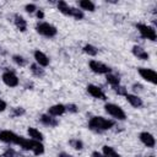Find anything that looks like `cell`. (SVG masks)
I'll use <instances>...</instances> for the list:
<instances>
[{
	"mask_svg": "<svg viewBox=\"0 0 157 157\" xmlns=\"http://www.w3.org/2000/svg\"><path fill=\"white\" fill-rule=\"evenodd\" d=\"M114 120L107 119L104 117H92L88 120V129L94 132H103L114 126Z\"/></svg>",
	"mask_w": 157,
	"mask_h": 157,
	"instance_id": "6da1fadb",
	"label": "cell"
},
{
	"mask_svg": "<svg viewBox=\"0 0 157 157\" xmlns=\"http://www.w3.org/2000/svg\"><path fill=\"white\" fill-rule=\"evenodd\" d=\"M36 31H37L38 34H40L43 37H47V38H53L58 33V29H56L55 26H53L49 22H44V21L38 22L36 25Z\"/></svg>",
	"mask_w": 157,
	"mask_h": 157,
	"instance_id": "7a4b0ae2",
	"label": "cell"
},
{
	"mask_svg": "<svg viewBox=\"0 0 157 157\" xmlns=\"http://www.w3.org/2000/svg\"><path fill=\"white\" fill-rule=\"evenodd\" d=\"M104 109H105V112H107L110 117H113V118L117 119V120H125V119H126L125 112H124L123 108L119 107L118 104H114V103H105V104H104Z\"/></svg>",
	"mask_w": 157,
	"mask_h": 157,
	"instance_id": "3957f363",
	"label": "cell"
},
{
	"mask_svg": "<svg viewBox=\"0 0 157 157\" xmlns=\"http://www.w3.org/2000/svg\"><path fill=\"white\" fill-rule=\"evenodd\" d=\"M136 28H137V31H139V33L142 38H146V39H150V40H156L157 33H156V29L152 26H148V25H145V23H136Z\"/></svg>",
	"mask_w": 157,
	"mask_h": 157,
	"instance_id": "277c9868",
	"label": "cell"
},
{
	"mask_svg": "<svg viewBox=\"0 0 157 157\" xmlns=\"http://www.w3.org/2000/svg\"><path fill=\"white\" fill-rule=\"evenodd\" d=\"M88 66H90L92 72L98 74V75H107V74L112 72V69L108 65H105V64H103L98 60H91L88 63Z\"/></svg>",
	"mask_w": 157,
	"mask_h": 157,
	"instance_id": "5b68a950",
	"label": "cell"
},
{
	"mask_svg": "<svg viewBox=\"0 0 157 157\" xmlns=\"http://www.w3.org/2000/svg\"><path fill=\"white\" fill-rule=\"evenodd\" d=\"M21 136L11 130H0V141L11 145H18Z\"/></svg>",
	"mask_w": 157,
	"mask_h": 157,
	"instance_id": "8992f818",
	"label": "cell"
},
{
	"mask_svg": "<svg viewBox=\"0 0 157 157\" xmlns=\"http://www.w3.org/2000/svg\"><path fill=\"white\" fill-rule=\"evenodd\" d=\"M137 72L141 76V78H144L145 81H147V82H150L152 85H156V82H157V75H156V71L155 70L147 69V67H139L137 69Z\"/></svg>",
	"mask_w": 157,
	"mask_h": 157,
	"instance_id": "52a82bcc",
	"label": "cell"
},
{
	"mask_svg": "<svg viewBox=\"0 0 157 157\" xmlns=\"http://www.w3.org/2000/svg\"><path fill=\"white\" fill-rule=\"evenodd\" d=\"M1 80H2V82H4L6 86H9V87H16V86L18 85V82H20L17 75H16L13 71H10V70H6V71L2 72Z\"/></svg>",
	"mask_w": 157,
	"mask_h": 157,
	"instance_id": "ba28073f",
	"label": "cell"
},
{
	"mask_svg": "<svg viewBox=\"0 0 157 157\" xmlns=\"http://www.w3.org/2000/svg\"><path fill=\"white\" fill-rule=\"evenodd\" d=\"M87 92L90 96H92L93 98H97V99H102V101H105L107 97H105V93L103 92V90L101 87H98L97 85H93V83H90L87 85L86 87Z\"/></svg>",
	"mask_w": 157,
	"mask_h": 157,
	"instance_id": "9c48e42d",
	"label": "cell"
},
{
	"mask_svg": "<svg viewBox=\"0 0 157 157\" xmlns=\"http://www.w3.org/2000/svg\"><path fill=\"white\" fill-rule=\"evenodd\" d=\"M139 139H140V141H141L146 147L152 148V147H155V145H156V139H155V136H153L152 134L147 132V131L140 132Z\"/></svg>",
	"mask_w": 157,
	"mask_h": 157,
	"instance_id": "30bf717a",
	"label": "cell"
},
{
	"mask_svg": "<svg viewBox=\"0 0 157 157\" xmlns=\"http://www.w3.org/2000/svg\"><path fill=\"white\" fill-rule=\"evenodd\" d=\"M33 56H34V60H36V64H38L39 66H42V67H45V66H48L49 65V58L43 53V52H40L39 49H37V50H34V53H33Z\"/></svg>",
	"mask_w": 157,
	"mask_h": 157,
	"instance_id": "8fae6325",
	"label": "cell"
},
{
	"mask_svg": "<svg viewBox=\"0 0 157 157\" xmlns=\"http://www.w3.org/2000/svg\"><path fill=\"white\" fill-rule=\"evenodd\" d=\"M65 112H66V107H65V104L58 103V104H54V105L49 107V108H48V113H47V114H49V115H52V117H55V118H56V117L63 115Z\"/></svg>",
	"mask_w": 157,
	"mask_h": 157,
	"instance_id": "7c38bea8",
	"label": "cell"
},
{
	"mask_svg": "<svg viewBox=\"0 0 157 157\" xmlns=\"http://www.w3.org/2000/svg\"><path fill=\"white\" fill-rule=\"evenodd\" d=\"M56 6H58V10L63 13V15H65V16H70V17H72V15H74V10H75V7H72V6H70L66 1H58V4H56Z\"/></svg>",
	"mask_w": 157,
	"mask_h": 157,
	"instance_id": "4fadbf2b",
	"label": "cell"
},
{
	"mask_svg": "<svg viewBox=\"0 0 157 157\" xmlns=\"http://www.w3.org/2000/svg\"><path fill=\"white\" fill-rule=\"evenodd\" d=\"M39 120H40L42 124H44L45 126H49V128H55L59 124V120L55 117H52L49 114H42Z\"/></svg>",
	"mask_w": 157,
	"mask_h": 157,
	"instance_id": "5bb4252c",
	"label": "cell"
},
{
	"mask_svg": "<svg viewBox=\"0 0 157 157\" xmlns=\"http://www.w3.org/2000/svg\"><path fill=\"white\" fill-rule=\"evenodd\" d=\"M125 98H126V101L129 102V104H130L131 107H134V108H141V107L144 105L142 99H141L137 94L126 93V94H125Z\"/></svg>",
	"mask_w": 157,
	"mask_h": 157,
	"instance_id": "9a60e30c",
	"label": "cell"
},
{
	"mask_svg": "<svg viewBox=\"0 0 157 157\" xmlns=\"http://www.w3.org/2000/svg\"><path fill=\"white\" fill-rule=\"evenodd\" d=\"M131 52L140 60H148V58H150V54L142 47H140V45H134L132 49H131Z\"/></svg>",
	"mask_w": 157,
	"mask_h": 157,
	"instance_id": "2e32d148",
	"label": "cell"
},
{
	"mask_svg": "<svg viewBox=\"0 0 157 157\" xmlns=\"http://www.w3.org/2000/svg\"><path fill=\"white\" fill-rule=\"evenodd\" d=\"M13 23H15L16 28H17L20 32H26V29H27V21H26L21 15L16 13V15L13 16Z\"/></svg>",
	"mask_w": 157,
	"mask_h": 157,
	"instance_id": "e0dca14e",
	"label": "cell"
},
{
	"mask_svg": "<svg viewBox=\"0 0 157 157\" xmlns=\"http://www.w3.org/2000/svg\"><path fill=\"white\" fill-rule=\"evenodd\" d=\"M27 134H28V136H29V139H32V140H36V141H43V134L38 130V129H36V128H32V126H29L28 129H27Z\"/></svg>",
	"mask_w": 157,
	"mask_h": 157,
	"instance_id": "ac0fdd59",
	"label": "cell"
},
{
	"mask_svg": "<svg viewBox=\"0 0 157 157\" xmlns=\"http://www.w3.org/2000/svg\"><path fill=\"white\" fill-rule=\"evenodd\" d=\"M32 140V139H31ZM31 152H33L36 156L43 155L44 153V145L40 141H36L32 140V145H31Z\"/></svg>",
	"mask_w": 157,
	"mask_h": 157,
	"instance_id": "d6986e66",
	"label": "cell"
},
{
	"mask_svg": "<svg viewBox=\"0 0 157 157\" xmlns=\"http://www.w3.org/2000/svg\"><path fill=\"white\" fill-rule=\"evenodd\" d=\"M78 6L81 9V11H90V12H93L96 10V5L91 1V0H81L78 1Z\"/></svg>",
	"mask_w": 157,
	"mask_h": 157,
	"instance_id": "ffe728a7",
	"label": "cell"
},
{
	"mask_svg": "<svg viewBox=\"0 0 157 157\" xmlns=\"http://www.w3.org/2000/svg\"><path fill=\"white\" fill-rule=\"evenodd\" d=\"M102 155L104 157H120L119 153L112 146H108V145H105V146L102 147Z\"/></svg>",
	"mask_w": 157,
	"mask_h": 157,
	"instance_id": "44dd1931",
	"label": "cell"
},
{
	"mask_svg": "<svg viewBox=\"0 0 157 157\" xmlns=\"http://www.w3.org/2000/svg\"><path fill=\"white\" fill-rule=\"evenodd\" d=\"M105 80H107V82L112 86V87H115V86H118V85H120V78H119V76L118 75H115V74H107L105 75Z\"/></svg>",
	"mask_w": 157,
	"mask_h": 157,
	"instance_id": "7402d4cb",
	"label": "cell"
},
{
	"mask_svg": "<svg viewBox=\"0 0 157 157\" xmlns=\"http://www.w3.org/2000/svg\"><path fill=\"white\" fill-rule=\"evenodd\" d=\"M31 72L34 75V76H37V77H42V76H44V69L42 67V66H39L38 64H31Z\"/></svg>",
	"mask_w": 157,
	"mask_h": 157,
	"instance_id": "603a6c76",
	"label": "cell"
},
{
	"mask_svg": "<svg viewBox=\"0 0 157 157\" xmlns=\"http://www.w3.org/2000/svg\"><path fill=\"white\" fill-rule=\"evenodd\" d=\"M82 50H83L87 55H90V56H96L97 53H98V49H97L94 45H92V44H86V45H83Z\"/></svg>",
	"mask_w": 157,
	"mask_h": 157,
	"instance_id": "cb8c5ba5",
	"label": "cell"
},
{
	"mask_svg": "<svg viewBox=\"0 0 157 157\" xmlns=\"http://www.w3.org/2000/svg\"><path fill=\"white\" fill-rule=\"evenodd\" d=\"M69 145H70L74 150H82V148H83V142H82V140H80V139H77V137L70 139V140H69Z\"/></svg>",
	"mask_w": 157,
	"mask_h": 157,
	"instance_id": "d4e9b609",
	"label": "cell"
},
{
	"mask_svg": "<svg viewBox=\"0 0 157 157\" xmlns=\"http://www.w3.org/2000/svg\"><path fill=\"white\" fill-rule=\"evenodd\" d=\"M12 60H13V63H15L16 65H18V66H25V65L27 64V60H26L22 55H18V54L13 55V56H12Z\"/></svg>",
	"mask_w": 157,
	"mask_h": 157,
	"instance_id": "484cf974",
	"label": "cell"
},
{
	"mask_svg": "<svg viewBox=\"0 0 157 157\" xmlns=\"http://www.w3.org/2000/svg\"><path fill=\"white\" fill-rule=\"evenodd\" d=\"M2 157H18V156H17V152H16L12 147H7V148L4 151Z\"/></svg>",
	"mask_w": 157,
	"mask_h": 157,
	"instance_id": "4316f807",
	"label": "cell"
},
{
	"mask_svg": "<svg viewBox=\"0 0 157 157\" xmlns=\"http://www.w3.org/2000/svg\"><path fill=\"white\" fill-rule=\"evenodd\" d=\"M112 88H113V90H114V92H115V93H118L119 96H125V94L128 93L126 88H125L124 86H121V85H118V86L112 87Z\"/></svg>",
	"mask_w": 157,
	"mask_h": 157,
	"instance_id": "83f0119b",
	"label": "cell"
},
{
	"mask_svg": "<svg viewBox=\"0 0 157 157\" xmlns=\"http://www.w3.org/2000/svg\"><path fill=\"white\" fill-rule=\"evenodd\" d=\"M25 114V109L22 107H15L12 108V112H11V115L12 117H21Z\"/></svg>",
	"mask_w": 157,
	"mask_h": 157,
	"instance_id": "f1b7e54d",
	"label": "cell"
},
{
	"mask_svg": "<svg viewBox=\"0 0 157 157\" xmlns=\"http://www.w3.org/2000/svg\"><path fill=\"white\" fill-rule=\"evenodd\" d=\"M65 107H66V112H69V113H77V112H78L77 105H76V104H74V103L66 104Z\"/></svg>",
	"mask_w": 157,
	"mask_h": 157,
	"instance_id": "f546056e",
	"label": "cell"
},
{
	"mask_svg": "<svg viewBox=\"0 0 157 157\" xmlns=\"http://www.w3.org/2000/svg\"><path fill=\"white\" fill-rule=\"evenodd\" d=\"M25 10H26V12H28V13H33V12H36L38 9H37V6H36L34 4H27V5L25 6Z\"/></svg>",
	"mask_w": 157,
	"mask_h": 157,
	"instance_id": "4dcf8cb0",
	"label": "cell"
},
{
	"mask_svg": "<svg viewBox=\"0 0 157 157\" xmlns=\"http://www.w3.org/2000/svg\"><path fill=\"white\" fill-rule=\"evenodd\" d=\"M5 109H6V102H5L4 99H1V98H0V113H1V112H4Z\"/></svg>",
	"mask_w": 157,
	"mask_h": 157,
	"instance_id": "1f68e13d",
	"label": "cell"
},
{
	"mask_svg": "<svg viewBox=\"0 0 157 157\" xmlns=\"http://www.w3.org/2000/svg\"><path fill=\"white\" fill-rule=\"evenodd\" d=\"M36 15H37V17H38L39 20H42V18L44 17V12H43V10H40V9H38V10L36 11Z\"/></svg>",
	"mask_w": 157,
	"mask_h": 157,
	"instance_id": "d6a6232c",
	"label": "cell"
},
{
	"mask_svg": "<svg viewBox=\"0 0 157 157\" xmlns=\"http://www.w3.org/2000/svg\"><path fill=\"white\" fill-rule=\"evenodd\" d=\"M91 157H104V156L101 152H98V151H93L92 155H91Z\"/></svg>",
	"mask_w": 157,
	"mask_h": 157,
	"instance_id": "836d02e7",
	"label": "cell"
},
{
	"mask_svg": "<svg viewBox=\"0 0 157 157\" xmlns=\"http://www.w3.org/2000/svg\"><path fill=\"white\" fill-rule=\"evenodd\" d=\"M58 157H74V156L70 153H66V152H60V153H58Z\"/></svg>",
	"mask_w": 157,
	"mask_h": 157,
	"instance_id": "e575fe53",
	"label": "cell"
},
{
	"mask_svg": "<svg viewBox=\"0 0 157 157\" xmlns=\"http://www.w3.org/2000/svg\"><path fill=\"white\" fill-rule=\"evenodd\" d=\"M146 157H155V156H153V155H151V156H146Z\"/></svg>",
	"mask_w": 157,
	"mask_h": 157,
	"instance_id": "d590c367",
	"label": "cell"
}]
</instances>
